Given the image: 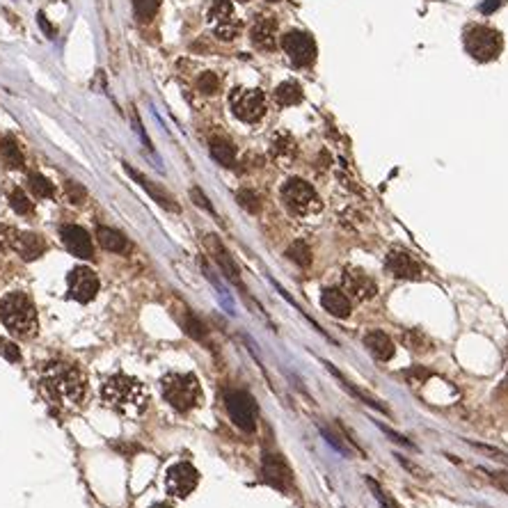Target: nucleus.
<instances>
[{
    "mask_svg": "<svg viewBox=\"0 0 508 508\" xmlns=\"http://www.w3.org/2000/svg\"><path fill=\"white\" fill-rule=\"evenodd\" d=\"M243 3H245V0H243Z\"/></svg>",
    "mask_w": 508,
    "mask_h": 508,
    "instance_id": "c03bdc74",
    "label": "nucleus"
},
{
    "mask_svg": "<svg viewBox=\"0 0 508 508\" xmlns=\"http://www.w3.org/2000/svg\"><path fill=\"white\" fill-rule=\"evenodd\" d=\"M96 239H99V245L103 250L115 254H126L131 248L126 236L117 229H110V227H96Z\"/></svg>",
    "mask_w": 508,
    "mask_h": 508,
    "instance_id": "5701e85b",
    "label": "nucleus"
},
{
    "mask_svg": "<svg viewBox=\"0 0 508 508\" xmlns=\"http://www.w3.org/2000/svg\"><path fill=\"white\" fill-rule=\"evenodd\" d=\"M326 366H328V371H330V373H332V375H335V378H337V382H341V385H344V387H346V389H348L350 394H353L355 399L364 401L366 406H371V408H375V410H380L382 415H392L387 406H382L380 401H375V399H371V396H366V394H364L362 389H357L353 382H348V380H346V375L341 373V371H337V369H335V366H332V364H326Z\"/></svg>",
    "mask_w": 508,
    "mask_h": 508,
    "instance_id": "a878e982",
    "label": "nucleus"
},
{
    "mask_svg": "<svg viewBox=\"0 0 508 508\" xmlns=\"http://www.w3.org/2000/svg\"><path fill=\"white\" fill-rule=\"evenodd\" d=\"M124 170L131 174V179H133L135 183H140V186H142V188L149 192V197H152L156 204L163 206V208H168V211H172V213H179V204L174 201V197L170 195L168 190L161 188L159 183H154L152 179H147L142 172H138L135 168H131L128 163H124Z\"/></svg>",
    "mask_w": 508,
    "mask_h": 508,
    "instance_id": "f3484780",
    "label": "nucleus"
},
{
    "mask_svg": "<svg viewBox=\"0 0 508 508\" xmlns=\"http://www.w3.org/2000/svg\"><path fill=\"white\" fill-rule=\"evenodd\" d=\"M286 257L291 259L295 266H300V268L312 266V250H309V245L305 243V241L291 243V248L286 250Z\"/></svg>",
    "mask_w": 508,
    "mask_h": 508,
    "instance_id": "c85d7f7f",
    "label": "nucleus"
},
{
    "mask_svg": "<svg viewBox=\"0 0 508 508\" xmlns=\"http://www.w3.org/2000/svg\"><path fill=\"white\" fill-rule=\"evenodd\" d=\"M204 243H206V248H208V252H211V257H213V261L218 264V268L222 270L225 273V277L229 279L232 284H236V286H243V279H241V273H239V266L234 264V259H232V254L227 252V248L222 245V241L218 239V236H206L204 239Z\"/></svg>",
    "mask_w": 508,
    "mask_h": 508,
    "instance_id": "dca6fc26",
    "label": "nucleus"
},
{
    "mask_svg": "<svg viewBox=\"0 0 508 508\" xmlns=\"http://www.w3.org/2000/svg\"><path fill=\"white\" fill-rule=\"evenodd\" d=\"M236 199H239V204L245 208V211H250V213L261 211V199H259L257 192L250 190V188H243V190L236 192Z\"/></svg>",
    "mask_w": 508,
    "mask_h": 508,
    "instance_id": "473e14b6",
    "label": "nucleus"
},
{
    "mask_svg": "<svg viewBox=\"0 0 508 508\" xmlns=\"http://www.w3.org/2000/svg\"><path fill=\"white\" fill-rule=\"evenodd\" d=\"M0 152H3V161L10 165V168H23V154H21V147L16 142L14 138H5L3 142H0Z\"/></svg>",
    "mask_w": 508,
    "mask_h": 508,
    "instance_id": "cd10ccee",
    "label": "nucleus"
},
{
    "mask_svg": "<svg viewBox=\"0 0 508 508\" xmlns=\"http://www.w3.org/2000/svg\"><path fill=\"white\" fill-rule=\"evenodd\" d=\"M385 270L396 279H419L424 268L413 254L403 250H392L387 254V259H385Z\"/></svg>",
    "mask_w": 508,
    "mask_h": 508,
    "instance_id": "2eb2a0df",
    "label": "nucleus"
},
{
    "mask_svg": "<svg viewBox=\"0 0 508 508\" xmlns=\"http://www.w3.org/2000/svg\"><path fill=\"white\" fill-rule=\"evenodd\" d=\"M225 406H227V413H229V417H232V422L239 426L243 433L257 431L259 408H257V401H254L248 392H241V389L227 392Z\"/></svg>",
    "mask_w": 508,
    "mask_h": 508,
    "instance_id": "6e6552de",
    "label": "nucleus"
},
{
    "mask_svg": "<svg viewBox=\"0 0 508 508\" xmlns=\"http://www.w3.org/2000/svg\"><path fill=\"white\" fill-rule=\"evenodd\" d=\"M183 328H186V332H188L192 339H197V341H204V339H206L204 323H201V321L195 316V314L186 312V319H183Z\"/></svg>",
    "mask_w": 508,
    "mask_h": 508,
    "instance_id": "f704fd0d",
    "label": "nucleus"
},
{
    "mask_svg": "<svg viewBox=\"0 0 508 508\" xmlns=\"http://www.w3.org/2000/svg\"><path fill=\"white\" fill-rule=\"evenodd\" d=\"M199 483V472L190 465V462H177L168 469V476H165V486H168V493L172 497H188L192 490Z\"/></svg>",
    "mask_w": 508,
    "mask_h": 508,
    "instance_id": "4468645a",
    "label": "nucleus"
},
{
    "mask_svg": "<svg viewBox=\"0 0 508 508\" xmlns=\"http://www.w3.org/2000/svg\"><path fill=\"white\" fill-rule=\"evenodd\" d=\"M465 48L479 62H490V60H495L502 53L504 39L502 34L493 28H488V25H472L465 32Z\"/></svg>",
    "mask_w": 508,
    "mask_h": 508,
    "instance_id": "423d86ee",
    "label": "nucleus"
},
{
    "mask_svg": "<svg viewBox=\"0 0 508 508\" xmlns=\"http://www.w3.org/2000/svg\"><path fill=\"white\" fill-rule=\"evenodd\" d=\"M208 149H211V156L222 165V168H234L236 165V149L227 138L215 135L208 140Z\"/></svg>",
    "mask_w": 508,
    "mask_h": 508,
    "instance_id": "393cba45",
    "label": "nucleus"
},
{
    "mask_svg": "<svg viewBox=\"0 0 508 508\" xmlns=\"http://www.w3.org/2000/svg\"><path fill=\"white\" fill-rule=\"evenodd\" d=\"M161 0H133V10L140 21H152L154 14L159 12Z\"/></svg>",
    "mask_w": 508,
    "mask_h": 508,
    "instance_id": "2f4dec72",
    "label": "nucleus"
},
{
    "mask_svg": "<svg viewBox=\"0 0 508 508\" xmlns=\"http://www.w3.org/2000/svg\"><path fill=\"white\" fill-rule=\"evenodd\" d=\"M266 3H279V0H266Z\"/></svg>",
    "mask_w": 508,
    "mask_h": 508,
    "instance_id": "37998d69",
    "label": "nucleus"
},
{
    "mask_svg": "<svg viewBox=\"0 0 508 508\" xmlns=\"http://www.w3.org/2000/svg\"><path fill=\"white\" fill-rule=\"evenodd\" d=\"M161 389L177 413H190L201 403V385L192 373H168L161 380Z\"/></svg>",
    "mask_w": 508,
    "mask_h": 508,
    "instance_id": "20e7f679",
    "label": "nucleus"
},
{
    "mask_svg": "<svg viewBox=\"0 0 508 508\" xmlns=\"http://www.w3.org/2000/svg\"><path fill=\"white\" fill-rule=\"evenodd\" d=\"M208 23L213 25L215 37L222 41H232L239 37L241 32V21L236 19L234 5L229 0H215L211 10H208Z\"/></svg>",
    "mask_w": 508,
    "mask_h": 508,
    "instance_id": "9d476101",
    "label": "nucleus"
},
{
    "mask_svg": "<svg viewBox=\"0 0 508 508\" xmlns=\"http://www.w3.org/2000/svg\"><path fill=\"white\" fill-rule=\"evenodd\" d=\"M341 284H344L346 293L350 298H355V300H360V302H366L378 295V284H375V279L371 275H366L362 268H355V266L344 268V273H341Z\"/></svg>",
    "mask_w": 508,
    "mask_h": 508,
    "instance_id": "f8f14e48",
    "label": "nucleus"
},
{
    "mask_svg": "<svg viewBox=\"0 0 508 508\" xmlns=\"http://www.w3.org/2000/svg\"><path fill=\"white\" fill-rule=\"evenodd\" d=\"M282 201L288 208V213H293L298 218H312V215L321 213V208H323L312 183L305 179H298V177L288 179L282 186Z\"/></svg>",
    "mask_w": 508,
    "mask_h": 508,
    "instance_id": "39448f33",
    "label": "nucleus"
},
{
    "mask_svg": "<svg viewBox=\"0 0 508 508\" xmlns=\"http://www.w3.org/2000/svg\"><path fill=\"white\" fill-rule=\"evenodd\" d=\"M298 154V145L295 140L288 133H277L270 142V156L279 163H291Z\"/></svg>",
    "mask_w": 508,
    "mask_h": 508,
    "instance_id": "b1692460",
    "label": "nucleus"
},
{
    "mask_svg": "<svg viewBox=\"0 0 508 508\" xmlns=\"http://www.w3.org/2000/svg\"><path fill=\"white\" fill-rule=\"evenodd\" d=\"M504 3H506V0H486V3L479 7V10L483 12V14H493V12H497Z\"/></svg>",
    "mask_w": 508,
    "mask_h": 508,
    "instance_id": "a19ab883",
    "label": "nucleus"
},
{
    "mask_svg": "<svg viewBox=\"0 0 508 508\" xmlns=\"http://www.w3.org/2000/svg\"><path fill=\"white\" fill-rule=\"evenodd\" d=\"M282 48L295 67H309L316 60V44L302 30H291L282 37Z\"/></svg>",
    "mask_w": 508,
    "mask_h": 508,
    "instance_id": "9b49d317",
    "label": "nucleus"
},
{
    "mask_svg": "<svg viewBox=\"0 0 508 508\" xmlns=\"http://www.w3.org/2000/svg\"><path fill=\"white\" fill-rule=\"evenodd\" d=\"M0 321L14 337H30L37 332V309L25 293H7L0 300Z\"/></svg>",
    "mask_w": 508,
    "mask_h": 508,
    "instance_id": "7ed1b4c3",
    "label": "nucleus"
},
{
    "mask_svg": "<svg viewBox=\"0 0 508 508\" xmlns=\"http://www.w3.org/2000/svg\"><path fill=\"white\" fill-rule=\"evenodd\" d=\"M275 99L279 106H298V103L302 101V87L295 81H286L282 85H277Z\"/></svg>",
    "mask_w": 508,
    "mask_h": 508,
    "instance_id": "bb28decb",
    "label": "nucleus"
},
{
    "mask_svg": "<svg viewBox=\"0 0 508 508\" xmlns=\"http://www.w3.org/2000/svg\"><path fill=\"white\" fill-rule=\"evenodd\" d=\"M44 389L60 406H81L87 394V380L78 366L69 362H48L41 371Z\"/></svg>",
    "mask_w": 508,
    "mask_h": 508,
    "instance_id": "f257e3e1",
    "label": "nucleus"
},
{
    "mask_svg": "<svg viewBox=\"0 0 508 508\" xmlns=\"http://www.w3.org/2000/svg\"><path fill=\"white\" fill-rule=\"evenodd\" d=\"M197 87L201 94H215L218 87H220V81H218V76L213 72H204L197 78Z\"/></svg>",
    "mask_w": 508,
    "mask_h": 508,
    "instance_id": "c9c22d12",
    "label": "nucleus"
},
{
    "mask_svg": "<svg viewBox=\"0 0 508 508\" xmlns=\"http://www.w3.org/2000/svg\"><path fill=\"white\" fill-rule=\"evenodd\" d=\"M10 206H12L19 215H30V213L34 211L32 199H30L28 195H25L23 190H19V188L10 192Z\"/></svg>",
    "mask_w": 508,
    "mask_h": 508,
    "instance_id": "7c9ffc66",
    "label": "nucleus"
},
{
    "mask_svg": "<svg viewBox=\"0 0 508 508\" xmlns=\"http://www.w3.org/2000/svg\"><path fill=\"white\" fill-rule=\"evenodd\" d=\"M101 401L103 406L117 410L121 415H142L147 408V389L133 375L117 373L101 385Z\"/></svg>",
    "mask_w": 508,
    "mask_h": 508,
    "instance_id": "f03ea898",
    "label": "nucleus"
},
{
    "mask_svg": "<svg viewBox=\"0 0 508 508\" xmlns=\"http://www.w3.org/2000/svg\"><path fill=\"white\" fill-rule=\"evenodd\" d=\"M190 197L195 199V204H197V206L206 208L208 213H215V211H213V206H211V201L206 199V195H204V192H201L199 188H192V190H190Z\"/></svg>",
    "mask_w": 508,
    "mask_h": 508,
    "instance_id": "58836bf2",
    "label": "nucleus"
},
{
    "mask_svg": "<svg viewBox=\"0 0 508 508\" xmlns=\"http://www.w3.org/2000/svg\"><path fill=\"white\" fill-rule=\"evenodd\" d=\"M261 472H264V479L268 486L282 490V493L293 490V472L282 453L264 451V455H261Z\"/></svg>",
    "mask_w": 508,
    "mask_h": 508,
    "instance_id": "1a4fd4ad",
    "label": "nucleus"
},
{
    "mask_svg": "<svg viewBox=\"0 0 508 508\" xmlns=\"http://www.w3.org/2000/svg\"><path fill=\"white\" fill-rule=\"evenodd\" d=\"M232 112L245 124H254L266 115V94L261 90H248V87H236L229 94Z\"/></svg>",
    "mask_w": 508,
    "mask_h": 508,
    "instance_id": "0eeeda50",
    "label": "nucleus"
},
{
    "mask_svg": "<svg viewBox=\"0 0 508 508\" xmlns=\"http://www.w3.org/2000/svg\"><path fill=\"white\" fill-rule=\"evenodd\" d=\"M37 23L41 25V30H44V34H46L48 39H55V32H58V30L53 28V25L48 23L46 14H44V12H39V14H37Z\"/></svg>",
    "mask_w": 508,
    "mask_h": 508,
    "instance_id": "ea45409f",
    "label": "nucleus"
},
{
    "mask_svg": "<svg viewBox=\"0 0 508 508\" xmlns=\"http://www.w3.org/2000/svg\"><path fill=\"white\" fill-rule=\"evenodd\" d=\"M69 284V298L76 302H90L99 293V275L87 266H76L67 277Z\"/></svg>",
    "mask_w": 508,
    "mask_h": 508,
    "instance_id": "ddd939ff",
    "label": "nucleus"
},
{
    "mask_svg": "<svg viewBox=\"0 0 508 508\" xmlns=\"http://www.w3.org/2000/svg\"><path fill=\"white\" fill-rule=\"evenodd\" d=\"M364 344H366V348L371 350V353L378 357V360H382V362H387V360H392L394 357V339L389 337V335H385L382 330H371L369 335L364 337Z\"/></svg>",
    "mask_w": 508,
    "mask_h": 508,
    "instance_id": "4be33fe9",
    "label": "nucleus"
},
{
    "mask_svg": "<svg viewBox=\"0 0 508 508\" xmlns=\"http://www.w3.org/2000/svg\"><path fill=\"white\" fill-rule=\"evenodd\" d=\"M62 241L67 245V250L76 254V257H81V259H90L92 254H94V248H92V239H90V234H87L83 227H78V225H65L62 227Z\"/></svg>",
    "mask_w": 508,
    "mask_h": 508,
    "instance_id": "6ab92c4d",
    "label": "nucleus"
},
{
    "mask_svg": "<svg viewBox=\"0 0 508 508\" xmlns=\"http://www.w3.org/2000/svg\"><path fill=\"white\" fill-rule=\"evenodd\" d=\"M16 236H19V232H16L14 227H10V225H0V250L5 252V250L14 248Z\"/></svg>",
    "mask_w": 508,
    "mask_h": 508,
    "instance_id": "4c0bfd02",
    "label": "nucleus"
},
{
    "mask_svg": "<svg viewBox=\"0 0 508 508\" xmlns=\"http://www.w3.org/2000/svg\"><path fill=\"white\" fill-rule=\"evenodd\" d=\"M321 305H323V309L330 312L332 316H337V319H348L350 312H353V302H350V298L346 295V291H341V288H337V286L323 288Z\"/></svg>",
    "mask_w": 508,
    "mask_h": 508,
    "instance_id": "aec40b11",
    "label": "nucleus"
},
{
    "mask_svg": "<svg viewBox=\"0 0 508 508\" xmlns=\"http://www.w3.org/2000/svg\"><path fill=\"white\" fill-rule=\"evenodd\" d=\"M67 197L72 204H83L87 199V190L78 181H67Z\"/></svg>",
    "mask_w": 508,
    "mask_h": 508,
    "instance_id": "e433bc0d",
    "label": "nucleus"
},
{
    "mask_svg": "<svg viewBox=\"0 0 508 508\" xmlns=\"http://www.w3.org/2000/svg\"><path fill=\"white\" fill-rule=\"evenodd\" d=\"M152 508H172L170 504H156V506H152Z\"/></svg>",
    "mask_w": 508,
    "mask_h": 508,
    "instance_id": "79ce46f5",
    "label": "nucleus"
},
{
    "mask_svg": "<svg viewBox=\"0 0 508 508\" xmlns=\"http://www.w3.org/2000/svg\"><path fill=\"white\" fill-rule=\"evenodd\" d=\"M30 188H32V192L37 197H41V199H51L55 195V188H53V183H51L46 177H44V174H30Z\"/></svg>",
    "mask_w": 508,
    "mask_h": 508,
    "instance_id": "c756f323",
    "label": "nucleus"
},
{
    "mask_svg": "<svg viewBox=\"0 0 508 508\" xmlns=\"http://www.w3.org/2000/svg\"><path fill=\"white\" fill-rule=\"evenodd\" d=\"M14 250L19 252V257L23 261H34V259H39L44 250H46V243H44V239L39 234H32V232H23L16 236V241H14Z\"/></svg>",
    "mask_w": 508,
    "mask_h": 508,
    "instance_id": "412c9836",
    "label": "nucleus"
},
{
    "mask_svg": "<svg viewBox=\"0 0 508 508\" xmlns=\"http://www.w3.org/2000/svg\"><path fill=\"white\" fill-rule=\"evenodd\" d=\"M366 483H369V490H371V493H373V497L378 499L380 508H401V506H399V502H396V499H394V497H392L389 493H385V490H382V486L378 483V481H373V479L369 476V479H366Z\"/></svg>",
    "mask_w": 508,
    "mask_h": 508,
    "instance_id": "72a5a7b5",
    "label": "nucleus"
},
{
    "mask_svg": "<svg viewBox=\"0 0 508 508\" xmlns=\"http://www.w3.org/2000/svg\"><path fill=\"white\" fill-rule=\"evenodd\" d=\"M250 39L259 51H273L277 46V21L273 16H257L252 23Z\"/></svg>",
    "mask_w": 508,
    "mask_h": 508,
    "instance_id": "a211bd4d",
    "label": "nucleus"
}]
</instances>
